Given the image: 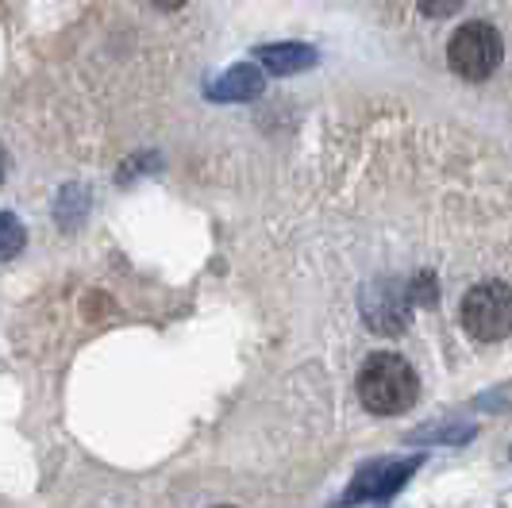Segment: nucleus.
I'll use <instances>...</instances> for the list:
<instances>
[{"label": "nucleus", "instance_id": "7ed1b4c3", "mask_svg": "<svg viewBox=\"0 0 512 508\" xmlns=\"http://www.w3.org/2000/svg\"><path fill=\"white\" fill-rule=\"evenodd\" d=\"M462 328L474 339L497 343L512 331V289L505 281H482L462 297Z\"/></svg>", "mask_w": 512, "mask_h": 508}, {"label": "nucleus", "instance_id": "f257e3e1", "mask_svg": "<svg viewBox=\"0 0 512 508\" xmlns=\"http://www.w3.org/2000/svg\"><path fill=\"white\" fill-rule=\"evenodd\" d=\"M420 381L416 370L401 355H370L359 374V397L362 405L378 416H401L416 405Z\"/></svg>", "mask_w": 512, "mask_h": 508}, {"label": "nucleus", "instance_id": "6e6552de", "mask_svg": "<svg viewBox=\"0 0 512 508\" xmlns=\"http://www.w3.org/2000/svg\"><path fill=\"white\" fill-rule=\"evenodd\" d=\"M416 4H420V12H424V16L443 20V16H455L466 0H416Z\"/></svg>", "mask_w": 512, "mask_h": 508}, {"label": "nucleus", "instance_id": "0eeeda50", "mask_svg": "<svg viewBox=\"0 0 512 508\" xmlns=\"http://www.w3.org/2000/svg\"><path fill=\"white\" fill-rule=\"evenodd\" d=\"M24 243H27L24 224L12 212H0V262L4 258H16V254L24 251Z\"/></svg>", "mask_w": 512, "mask_h": 508}, {"label": "nucleus", "instance_id": "f03ea898", "mask_svg": "<svg viewBox=\"0 0 512 508\" xmlns=\"http://www.w3.org/2000/svg\"><path fill=\"white\" fill-rule=\"evenodd\" d=\"M501 54H505V43H501L497 27L486 24V20H470V24H462L459 31L451 35L447 62H451V70L459 77H466V81H486V77L497 74Z\"/></svg>", "mask_w": 512, "mask_h": 508}, {"label": "nucleus", "instance_id": "1a4fd4ad", "mask_svg": "<svg viewBox=\"0 0 512 508\" xmlns=\"http://www.w3.org/2000/svg\"><path fill=\"white\" fill-rule=\"evenodd\" d=\"M154 4H158V8H181L185 0H154Z\"/></svg>", "mask_w": 512, "mask_h": 508}, {"label": "nucleus", "instance_id": "39448f33", "mask_svg": "<svg viewBox=\"0 0 512 508\" xmlns=\"http://www.w3.org/2000/svg\"><path fill=\"white\" fill-rule=\"evenodd\" d=\"M255 58L270 74H301L308 66H316V51L305 43H270V47H258Z\"/></svg>", "mask_w": 512, "mask_h": 508}, {"label": "nucleus", "instance_id": "9d476101", "mask_svg": "<svg viewBox=\"0 0 512 508\" xmlns=\"http://www.w3.org/2000/svg\"><path fill=\"white\" fill-rule=\"evenodd\" d=\"M4 166H8V162H4V151H0V181H4Z\"/></svg>", "mask_w": 512, "mask_h": 508}, {"label": "nucleus", "instance_id": "9b49d317", "mask_svg": "<svg viewBox=\"0 0 512 508\" xmlns=\"http://www.w3.org/2000/svg\"><path fill=\"white\" fill-rule=\"evenodd\" d=\"M220 508H231V505H220Z\"/></svg>", "mask_w": 512, "mask_h": 508}, {"label": "nucleus", "instance_id": "423d86ee", "mask_svg": "<svg viewBox=\"0 0 512 508\" xmlns=\"http://www.w3.org/2000/svg\"><path fill=\"white\" fill-rule=\"evenodd\" d=\"M258 93H262V74L255 66H235L212 85L216 101H255Z\"/></svg>", "mask_w": 512, "mask_h": 508}, {"label": "nucleus", "instance_id": "20e7f679", "mask_svg": "<svg viewBox=\"0 0 512 508\" xmlns=\"http://www.w3.org/2000/svg\"><path fill=\"white\" fill-rule=\"evenodd\" d=\"M420 470V458H378L370 466H362L355 482L347 485L343 505H378L389 501L393 493H401L405 482Z\"/></svg>", "mask_w": 512, "mask_h": 508}]
</instances>
